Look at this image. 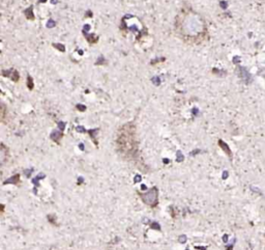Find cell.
Masks as SVG:
<instances>
[{
	"mask_svg": "<svg viewBox=\"0 0 265 250\" xmlns=\"http://www.w3.org/2000/svg\"><path fill=\"white\" fill-rule=\"evenodd\" d=\"M40 2H45V1H47V0H40Z\"/></svg>",
	"mask_w": 265,
	"mask_h": 250,
	"instance_id": "cell-5",
	"label": "cell"
},
{
	"mask_svg": "<svg viewBox=\"0 0 265 250\" xmlns=\"http://www.w3.org/2000/svg\"><path fill=\"white\" fill-rule=\"evenodd\" d=\"M53 26H55V22L54 21H49V24H48V27H53Z\"/></svg>",
	"mask_w": 265,
	"mask_h": 250,
	"instance_id": "cell-3",
	"label": "cell"
},
{
	"mask_svg": "<svg viewBox=\"0 0 265 250\" xmlns=\"http://www.w3.org/2000/svg\"><path fill=\"white\" fill-rule=\"evenodd\" d=\"M221 5H222L223 9H226V7H227V3H226V2H223V1H222V2H221Z\"/></svg>",
	"mask_w": 265,
	"mask_h": 250,
	"instance_id": "cell-4",
	"label": "cell"
},
{
	"mask_svg": "<svg viewBox=\"0 0 265 250\" xmlns=\"http://www.w3.org/2000/svg\"><path fill=\"white\" fill-rule=\"evenodd\" d=\"M52 2H53V3H56V0H52Z\"/></svg>",
	"mask_w": 265,
	"mask_h": 250,
	"instance_id": "cell-6",
	"label": "cell"
},
{
	"mask_svg": "<svg viewBox=\"0 0 265 250\" xmlns=\"http://www.w3.org/2000/svg\"><path fill=\"white\" fill-rule=\"evenodd\" d=\"M143 201L146 204H148L150 207H154L157 204V188H152L147 193H144L141 195Z\"/></svg>",
	"mask_w": 265,
	"mask_h": 250,
	"instance_id": "cell-1",
	"label": "cell"
},
{
	"mask_svg": "<svg viewBox=\"0 0 265 250\" xmlns=\"http://www.w3.org/2000/svg\"><path fill=\"white\" fill-rule=\"evenodd\" d=\"M28 87H29L30 89H31L32 87H33V84H32V80H31V78H30V77H28Z\"/></svg>",
	"mask_w": 265,
	"mask_h": 250,
	"instance_id": "cell-2",
	"label": "cell"
}]
</instances>
